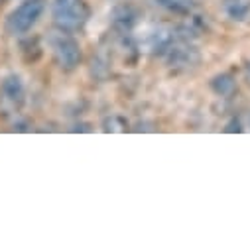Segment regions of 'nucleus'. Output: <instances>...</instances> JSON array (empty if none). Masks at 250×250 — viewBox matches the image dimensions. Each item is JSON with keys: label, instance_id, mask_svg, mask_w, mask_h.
Returning <instances> with one entry per match:
<instances>
[{"label": "nucleus", "instance_id": "nucleus-4", "mask_svg": "<svg viewBox=\"0 0 250 250\" xmlns=\"http://www.w3.org/2000/svg\"><path fill=\"white\" fill-rule=\"evenodd\" d=\"M24 95H26L24 81L16 73L6 75L2 79V83H0V97H2V101L8 103L10 106H20L24 103Z\"/></svg>", "mask_w": 250, "mask_h": 250}, {"label": "nucleus", "instance_id": "nucleus-1", "mask_svg": "<svg viewBox=\"0 0 250 250\" xmlns=\"http://www.w3.org/2000/svg\"><path fill=\"white\" fill-rule=\"evenodd\" d=\"M45 10V0H24L18 4L4 20V32L8 36H24L28 34L42 18Z\"/></svg>", "mask_w": 250, "mask_h": 250}, {"label": "nucleus", "instance_id": "nucleus-2", "mask_svg": "<svg viewBox=\"0 0 250 250\" xmlns=\"http://www.w3.org/2000/svg\"><path fill=\"white\" fill-rule=\"evenodd\" d=\"M89 4L85 0H53L51 16L59 30L75 32L89 20Z\"/></svg>", "mask_w": 250, "mask_h": 250}, {"label": "nucleus", "instance_id": "nucleus-6", "mask_svg": "<svg viewBox=\"0 0 250 250\" xmlns=\"http://www.w3.org/2000/svg\"><path fill=\"white\" fill-rule=\"evenodd\" d=\"M160 6H164L169 12L175 14H189L193 10V2L191 0H156Z\"/></svg>", "mask_w": 250, "mask_h": 250}, {"label": "nucleus", "instance_id": "nucleus-8", "mask_svg": "<svg viewBox=\"0 0 250 250\" xmlns=\"http://www.w3.org/2000/svg\"><path fill=\"white\" fill-rule=\"evenodd\" d=\"M244 79H246V83L250 85V63H248L246 69H244Z\"/></svg>", "mask_w": 250, "mask_h": 250}, {"label": "nucleus", "instance_id": "nucleus-7", "mask_svg": "<svg viewBox=\"0 0 250 250\" xmlns=\"http://www.w3.org/2000/svg\"><path fill=\"white\" fill-rule=\"evenodd\" d=\"M213 89L219 93V95H229L232 89H234V81L230 75H221L213 81Z\"/></svg>", "mask_w": 250, "mask_h": 250}, {"label": "nucleus", "instance_id": "nucleus-9", "mask_svg": "<svg viewBox=\"0 0 250 250\" xmlns=\"http://www.w3.org/2000/svg\"><path fill=\"white\" fill-rule=\"evenodd\" d=\"M2 2H6V0H0V4H2Z\"/></svg>", "mask_w": 250, "mask_h": 250}, {"label": "nucleus", "instance_id": "nucleus-5", "mask_svg": "<svg viewBox=\"0 0 250 250\" xmlns=\"http://www.w3.org/2000/svg\"><path fill=\"white\" fill-rule=\"evenodd\" d=\"M223 12L234 22H244L250 16V0H223Z\"/></svg>", "mask_w": 250, "mask_h": 250}, {"label": "nucleus", "instance_id": "nucleus-3", "mask_svg": "<svg viewBox=\"0 0 250 250\" xmlns=\"http://www.w3.org/2000/svg\"><path fill=\"white\" fill-rule=\"evenodd\" d=\"M47 45L51 49L53 61L65 71H71L79 65L81 61V47L79 43L69 36V32L61 30L59 34H51L47 38Z\"/></svg>", "mask_w": 250, "mask_h": 250}]
</instances>
